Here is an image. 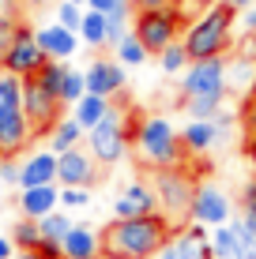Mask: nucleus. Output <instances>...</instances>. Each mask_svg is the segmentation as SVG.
I'll return each instance as SVG.
<instances>
[{"mask_svg":"<svg viewBox=\"0 0 256 259\" xmlns=\"http://www.w3.org/2000/svg\"><path fill=\"white\" fill-rule=\"evenodd\" d=\"M177 229L166 214H139V218H113L102 229V259H155Z\"/></svg>","mask_w":256,"mask_h":259,"instance_id":"nucleus-1","label":"nucleus"},{"mask_svg":"<svg viewBox=\"0 0 256 259\" xmlns=\"http://www.w3.org/2000/svg\"><path fill=\"white\" fill-rule=\"evenodd\" d=\"M132 154L151 173L189 162V154L181 147V128H173V120L162 117V113H147L132 124Z\"/></svg>","mask_w":256,"mask_h":259,"instance_id":"nucleus-2","label":"nucleus"},{"mask_svg":"<svg viewBox=\"0 0 256 259\" xmlns=\"http://www.w3.org/2000/svg\"><path fill=\"white\" fill-rule=\"evenodd\" d=\"M234 19H237V12L226 0H215L196 19H189L185 30H181V41H185V49H189V57L192 60L226 57L230 46H234Z\"/></svg>","mask_w":256,"mask_h":259,"instance_id":"nucleus-3","label":"nucleus"},{"mask_svg":"<svg viewBox=\"0 0 256 259\" xmlns=\"http://www.w3.org/2000/svg\"><path fill=\"white\" fill-rule=\"evenodd\" d=\"M151 184H155V195H158V214H166V222H170L173 229H185L189 226V214H192V195H196L200 181L185 165H173V169H155Z\"/></svg>","mask_w":256,"mask_h":259,"instance_id":"nucleus-4","label":"nucleus"},{"mask_svg":"<svg viewBox=\"0 0 256 259\" xmlns=\"http://www.w3.org/2000/svg\"><path fill=\"white\" fill-rule=\"evenodd\" d=\"M87 150L94 154L98 165H117L125 162V154L132 150V128L121 109H109L105 117L87 132Z\"/></svg>","mask_w":256,"mask_h":259,"instance_id":"nucleus-5","label":"nucleus"},{"mask_svg":"<svg viewBox=\"0 0 256 259\" xmlns=\"http://www.w3.org/2000/svg\"><path fill=\"white\" fill-rule=\"evenodd\" d=\"M181 30H185V19L177 15V8H158V12H136L132 15V34L143 41V49L151 57H158L166 46H173L181 38Z\"/></svg>","mask_w":256,"mask_h":259,"instance_id":"nucleus-6","label":"nucleus"},{"mask_svg":"<svg viewBox=\"0 0 256 259\" xmlns=\"http://www.w3.org/2000/svg\"><path fill=\"white\" fill-rule=\"evenodd\" d=\"M230 94L226 87V57H204L189 60V68L181 71V98H223Z\"/></svg>","mask_w":256,"mask_h":259,"instance_id":"nucleus-7","label":"nucleus"},{"mask_svg":"<svg viewBox=\"0 0 256 259\" xmlns=\"http://www.w3.org/2000/svg\"><path fill=\"white\" fill-rule=\"evenodd\" d=\"M60 109H64L60 98L49 94L34 75L23 79V113H26V120H30L34 136H49V128L60 120Z\"/></svg>","mask_w":256,"mask_h":259,"instance_id":"nucleus-8","label":"nucleus"},{"mask_svg":"<svg viewBox=\"0 0 256 259\" xmlns=\"http://www.w3.org/2000/svg\"><path fill=\"white\" fill-rule=\"evenodd\" d=\"M98 181H102V165L94 162V154L83 143L57 154V184L60 188H94Z\"/></svg>","mask_w":256,"mask_h":259,"instance_id":"nucleus-9","label":"nucleus"},{"mask_svg":"<svg viewBox=\"0 0 256 259\" xmlns=\"http://www.w3.org/2000/svg\"><path fill=\"white\" fill-rule=\"evenodd\" d=\"M230 214H234V203H230V195L218 188V184H211V181H200V184H196L189 222L215 229V226H226V222H230Z\"/></svg>","mask_w":256,"mask_h":259,"instance_id":"nucleus-10","label":"nucleus"},{"mask_svg":"<svg viewBox=\"0 0 256 259\" xmlns=\"http://www.w3.org/2000/svg\"><path fill=\"white\" fill-rule=\"evenodd\" d=\"M46 53H42V46H38V38H34V30L30 26H19V34H15V41H12V49L4 53V60H0V64H4L8 71H15V75L19 79H26V75H38V68L46 64Z\"/></svg>","mask_w":256,"mask_h":259,"instance_id":"nucleus-11","label":"nucleus"},{"mask_svg":"<svg viewBox=\"0 0 256 259\" xmlns=\"http://www.w3.org/2000/svg\"><path fill=\"white\" fill-rule=\"evenodd\" d=\"M83 79H87V91L91 94H102V98H117L121 91H125V83H128V75H125V64H121L117 57H98V60H91L83 71Z\"/></svg>","mask_w":256,"mask_h":259,"instance_id":"nucleus-12","label":"nucleus"},{"mask_svg":"<svg viewBox=\"0 0 256 259\" xmlns=\"http://www.w3.org/2000/svg\"><path fill=\"white\" fill-rule=\"evenodd\" d=\"M30 139H34V128H30V120H26L23 105L0 109V158H15Z\"/></svg>","mask_w":256,"mask_h":259,"instance_id":"nucleus-13","label":"nucleus"},{"mask_svg":"<svg viewBox=\"0 0 256 259\" xmlns=\"http://www.w3.org/2000/svg\"><path fill=\"white\" fill-rule=\"evenodd\" d=\"M34 38H38V46L49 60H68V57H76V49H79V34L68 30V26H60L57 19L49 26H38Z\"/></svg>","mask_w":256,"mask_h":259,"instance_id":"nucleus-14","label":"nucleus"},{"mask_svg":"<svg viewBox=\"0 0 256 259\" xmlns=\"http://www.w3.org/2000/svg\"><path fill=\"white\" fill-rule=\"evenodd\" d=\"M38 184H57V154L53 150H34L19 162V188H38Z\"/></svg>","mask_w":256,"mask_h":259,"instance_id":"nucleus-15","label":"nucleus"},{"mask_svg":"<svg viewBox=\"0 0 256 259\" xmlns=\"http://www.w3.org/2000/svg\"><path fill=\"white\" fill-rule=\"evenodd\" d=\"M60 259H102V233L91 226H72L60 240Z\"/></svg>","mask_w":256,"mask_h":259,"instance_id":"nucleus-16","label":"nucleus"},{"mask_svg":"<svg viewBox=\"0 0 256 259\" xmlns=\"http://www.w3.org/2000/svg\"><path fill=\"white\" fill-rule=\"evenodd\" d=\"M60 207V184H38V188H23L19 192V210L23 218H46L49 210Z\"/></svg>","mask_w":256,"mask_h":259,"instance_id":"nucleus-17","label":"nucleus"},{"mask_svg":"<svg viewBox=\"0 0 256 259\" xmlns=\"http://www.w3.org/2000/svg\"><path fill=\"white\" fill-rule=\"evenodd\" d=\"M181 147H185V154H189V158H200V154H207V150H215L218 147L215 120H189L181 128Z\"/></svg>","mask_w":256,"mask_h":259,"instance_id":"nucleus-18","label":"nucleus"},{"mask_svg":"<svg viewBox=\"0 0 256 259\" xmlns=\"http://www.w3.org/2000/svg\"><path fill=\"white\" fill-rule=\"evenodd\" d=\"M177 244H181V259H215V255H211V233H207V226L189 222L185 229H177Z\"/></svg>","mask_w":256,"mask_h":259,"instance_id":"nucleus-19","label":"nucleus"},{"mask_svg":"<svg viewBox=\"0 0 256 259\" xmlns=\"http://www.w3.org/2000/svg\"><path fill=\"white\" fill-rule=\"evenodd\" d=\"M109 109H113V98H102V94H91V91H87V94L72 105V117L79 120V128H83V132H91Z\"/></svg>","mask_w":256,"mask_h":259,"instance_id":"nucleus-20","label":"nucleus"},{"mask_svg":"<svg viewBox=\"0 0 256 259\" xmlns=\"http://www.w3.org/2000/svg\"><path fill=\"white\" fill-rule=\"evenodd\" d=\"M83 136H87V132L79 128V120H76V117H60V120L49 128V136H46V139H49V150H53V154H64V150L79 147V143H83Z\"/></svg>","mask_w":256,"mask_h":259,"instance_id":"nucleus-21","label":"nucleus"},{"mask_svg":"<svg viewBox=\"0 0 256 259\" xmlns=\"http://www.w3.org/2000/svg\"><path fill=\"white\" fill-rule=\"evenodd\" d=\"M79 41L91 49L105 46V12H94V8H83V23H79Z\"/></svg>","mask_w":256,"mask_h":259,"instance_id":"nucleus-22","label":"nucleus"},{"mask_svg":"<svg viewBox=\"0 0 256 259\" xmlns=\"http://www.w3.org/2000/svg\"><path fill=\"white\" fill-rule=\"evenodd\" d=\"M113 57H117V60H121V64H125V68H143L151 53H147V49H143V41H139L136 34L128 30L125 38H121L117 46H113Z\"/></svg>","mask_w":256,"mask_h":259,"instance_id":"nucleus-23","label":"nucleus"},{"mask_svg":"<svg viewBox=\"0 0 256 259\" xmlns=\"http://www.w3.org/2000/svg\"><path fill=\"white\" fill-rule=\"evenodd\" d=\"M226 87H230V91L256 87V60H245V57L226 60Z\"/></svg>","mask_w":256,"mask_h":259,"instance_id":"nucleus-24","label":"nucleus"},{"mask_svg":"<svg viewBox=\"0 0 256 259\" xmlns=\"http://www.w3.org/2000/svg\"><path fill=\"white\" fill-rule=\"evenodd\" d=\"M76 222L68 218L64 210H49L46 218H38V229H42V240H53V244H60V240L68 237V229H72Z\"/></svg>","mask_w":256,"mask_h":259,"instance_id":"nucleus-25","label":"nucleus"},{"mask_svg":"<svg viewBox=\"0 0 256 259\" xmlns=\"http://www.w3.org/2000/svg\"><path fill=\"white\" fill-rule=\"evenodd\" d=\"M211 255L215 259H237V233H234L230 222L211 229Z\"/></svg>","mask_w":256,"mask_h":259,"instance_id":"nucleus-26","label":"nucleus"},{"mask_svg":"<svg viewBox=\"0 0 256 259\" xmlns=\"http://www.w3.org/2000/svg\"><path fill=\"white\" fill-rule=\"evenodd\" d=\"M189 60H192V57H189V49H185V41H181V38L158 53V68H162L166 75H181V71L189 68Z\"/></svg>","mask_w":256,"mask_h":259,"instance_id":"nucleus-27","label":"nucleus"},{"mask_svg":"<svg viewBox=\"0 0 256 259\" xmlns=\"http://www.w3.org/2000/svg\"><path fill=\"white\" fill-rule=\"evenodd\" d=\"M121 195H128V199L139 207V214H158V195H155V184H147V181H132Z\"/></svg>","mask_w":256,"mask_h":259,"instance_id":"nucleus-28","label":"nucleus"},{"mask_svg":"<svg viewBox=\"0 0 256 259\" xmlns=\"http://www.w3.org/2000/svg\"><path fill=\"white\" fill-rule=\"evenodd\" d=\"M12 105H23V79L0 64V109H12Z\"/></svg>","mask_w":256,"mask_h":259,"instance_id":"nucleus-29","label":"nucleus"},{"mask_svg":"<svg viewBox=\"0 0 256 259\" xmlns=\"http://www.w3.org/2000/svg\"><path fill=\"white\" fill-rule=\"evenodd\" d=\"M223 98H181V109L189 113L192 120H215V113L223 109Z\"/></svg>","mask_w":256,"mask_h":259,"instance_id":"nucleus-30","label":"nucleus"},{"mask_svg":"<svg viewBox=\"0 0 256 259\" xmlns=\"http://www.w3.org/2000/svg\"><path fill=\"white\" fill-rule=\"evenodd\" d=\"M64 75H68V64H64V60H46V64L38 68V75H34V79H38L49 94L60 98V83H64Z\"/></svg>","mask_w":256,"mask_h":259,"instance_id":"nucleus-31","label":"nucleus"},{"mask_svg":"<svg viewBox=\"0 0 256 259\" xmlns=\"http://www.w3.org/2000/svg\"><path fill=\"white\" fill-rule=\"evenodd\" d=\"M83 94H87V79H83V71L68 68L64 83H60V105H76Z\"/></svg>","mask_w":256,"mask_h":259,"instance_id":"nucleus-32","label":"nucleus"},{"mask_svg":"<svg viewBox=\"0 0 256 259\" xmlns=\"http://www.w3.org/2000/svg\"><path fill=\"white\" fill-rule=\"evenodd\" d=\"M12 240L15 248H42V229L34 218H19V226L12 229Z\"/></svg>","mask_w":256,"mask_h":259,"instance_id":"nucleus-33","label":"nucleus"},{"mask_svg":"<svg viewBox=\"0 0 256 259\" xmlns=\"http://www.w3.org/2000/svg\"><path fill=\"white\" fill-rule=\"evenodd\" d=\"M57 23L60 26H68V30H76L79 34V23H83V8L79 4H72V0H57Z\"/></svg>","mask_w":256,"mask_h":259,"instance_id":"nucleus-34","label":"nucleus"},{"mask_svg":"<svg viewBox=\"0 0 256 259\" xmlns=\"http://www.w3.org/2000/svg\"><path fill=\"white\" fill-rule=\"evenodd\" d=\"M234 233H237V259H256V233H249V229L241 226V222H230Z\"/></svg>","mask_w":256,"mask_h":259,"instance_id":"nucleus-35","label":"nucleus"},{"mask_svg":"<svg viewBox=\"0 0 256 259\" xmlns=\"http://www.w3.org/2000/svg\"><path fill=\"white\" fill-rule=\"evenodd\" d=\"M19 19L15 15H0V60H4V53L12 49V41H15V34H19Z\"/></svg>","mask_w":256,"mask_h":259,"instance_id":"nucleus-36","label":"nucleus"},{"mask_svg":"<svg viewBox=\"0 0 256 259\" xmlns=\"http://www.w3.org/2000/svg\"><path fill=\"white\" fill-rule=\"evenodd\" d=\"M128 30H132V19H113V15H105V46H117Z\"/></svg>","mask_w":256,"mask_h":259,"instance_id":"nucleus-37","label":"nucleus"},{"mask_svg":"<svg viewBox=\"0 0 256 259\" xmlns=\"http://www.w3.org/2000/svg\"><path fill=\"white\" fill-rule=\"evenodd\" d=\"M60 207H91V188H60Z\"/></svg>","mask_w":256,"mask_h":259,"instance_id":"nucleus-38","label":"nucleus"},{"mask_svg":"<svg viewBox=\"0 0 256 259\" xmlns=\"http://www.w3.org/2000/svg\"><path fill=\"white\" fill-rule=\"evenodd\" d=\"M241 124H245V136L256 139V94L245 102V109H241Z\"/></svg>","mask_w":256,"mask_h":259,"instance_id":"nucleus-39","label":"nucleus"},{"mask_svg":"<svg viewBox=\"0 0 256 259\" xmlns=\"http://www.w3.org/2000/svg\"><path fill=\"white\" fill-rule=\"evenodd\" d=\"M0 184H19V162L15 158H0Z\"/></svg>","mask_w":256,"mask_h":259,"instance_id":"nucleus-40","label":"nucleus"},{"mask_svg":"<svg viewBox=\"0 0 256 259\" xmlns=\"http://www.w3.org/2000/svg\"><path fill=\"white\" fill-rule=\"evenodd\" d=\"M113 218H139V207L128 199V195H117V203H113Z\"/></svg>","mask_w":256,"mask_h":259,"instance_id":"nucleus-41","label":"nucleus"},{"mask_svg":"<svg viewBox=\"0 0 256 259\" xmlns=\"http://www.w3.org/2000/svg\"><path fill=\"white\" fill-rule=\"evenodd\" d=\"M237 26H241V34H256V4L237 12Z\"/></svg>","mask_w":256,"mask_h":259,"instance_id":"nucleus-42","label":"nucleus"},{"mask_svg":"<svg viewBox=\"0 0 256 259\" xmlns=\"http://www.w3.org/2000/svg\"><path fill=\"white\" fill-rule=\"evenodd\" d=\"M177 0H132L136 12H158V8H173Z\"/></svg>","mask_w":256,"mask_h":259,"instance_id":"nucleus-43","label":"nucleus"},{"mask_svg":"<svg viewBox=\"0 0 256 259\" xmlns=\"http://www.w3.org/2000/svg\"><path fill=\"white\" fill-rule=\"evenodd\" d=\"M237 57H245V60H256V34H245V38L237 41Z\"/></svg>","mask_w":256,"mask_h":259,"instance_id":"nucleus-44","label":"nucleus"},{"mask_svg":"<svg viewBox=\"0 0 256 259\" xmlns=\"http://www.w3.org/2000/svg\"><path fill=\"white\" fill-rule=\"evenodd\" d=\"M155 259H181V244H177V233H173L170 240H166L162 248H158V255Z\"/></svg>","mask_w":256,"mask_h":259,"instance_id":"nucleus-45","label":"nucleus"},{"mask_svg":"<svg viewBox=\"0 0 256 259\" xmlns=\"http://www.w3.org/2000/svg\"><path fill=\"white\" fill-rule=\"evenodd\" d=\"M241 210H256V177L241 188Z\"/></svg>","mask_w":256,"mask_h":259,"instance_id":"nucleus-46","label":"nucleus"},{"mask_svg":"<svg viewBox=\"0 0 256 259\" xmlns=\"http://www.w3.org/2000/svg\"><path fill=\"white\" fill-rule=\"evenodd\" d=\"M12 259H49L42 248H15V255Z\"/></svg>","mask_w":256,"mask_h":259,"instance_id":"nucleus-47","label":"nucleus"},{"mask_svg":"<svg viewBox=\"0 0 256 259\" xmlns=\"http://www.w3.org/2000/svg\"><path fill=\"white\" fill-rule=\"evenodd\" d=\"M15 255V240L12 237H0V259H12Z\"/></svg>","mask_w":256,"mask_h":259,"instance_id":"nucleus-48","label":"nucleus"},{"mask_svg":"<svg viewBox=\"0 0 256 259\" xmlns=\"http://www.w3.org/2000/svg\"><path fill=\"white\" fill-rule=\"evenodd\" d=\"M237 222H241L249 233H256V210H241V218H237Z\"/></svg>","mask_w":256,"mask_h":259,"instance_id":"nucleus-49","label":"nucleus"},{"mask_svg":"<svg viewBox=\"0 0 256 259\" xmlns=\"http://www.w3.org/2000/svg\"><path fill=\"white\" fill-rule=\"evenodd\" d=\"M87 8H94V12H109L113 0H87Z\"/></svg>","mask_w":256,"mask_h":259,"instance_id":"nucleus-50","label":"nucleus"},{"mask_svg":"<svg viewBox=\"0 0 256 259\" xmlns=\"http://www.w3.org/2000/svg\"><path fill=\"white\" fill-rule=\"evenodd\" d=\"M245 150H249V165H252V177H256V139H249V147H245Z\"/></svg>","mask_w":256,"mask_h":259,"instance_id":"nucleus-51","label":"nucleus"},{"mask_svg":"<svg viewBox=\"0 0 256 259\" xmlns=\"http://www.w3.org/2000/svg\"><path fill=\"white\" fill-rule=\"evenodd\" d=\"M226 4H230L234 12H241V8H249V4H256V0H226Z\"/></svg>","mask_w":256,"mask_h":259,"instance_id":"nucleus-52","label":"nucleus"},{"mask_svg":"<svg viewBox=\"0 0 256 259\" xmlns=\"http://www.w3.org/2000/svg\"><path fill=\"white\" fill-rule=\"evenodd\" d=\"M34 8H46V4H57V0H30Z\"/></svg>","mask_w":256,"mask_h":259,"instance_id":"nucleus-53","label":"nucleus"},{"mask_svg":"<svg viewBox=\"0 0 256 259\" xmlns=\"http://www.w3.org/2000/svg\"><path fill=\"white\" fill-rule=\"evenodd\" d=\"M72 4H79V8H87V0H72Z\"/></svg>","mask_w":256,"mask_h":259,"instance_id":"nucleus-54","label":"nucleus"},{"mask_svg":"<svg viewBox=\"0 0 256 259\" xmlns=\"http://www.w3.org/2000/svg\"><path fill=\"white\" fill-rule=\"evenodd\" d=\"M200 4H204V8H207V4H215V0H200Z\"/></svg>","mask_w":256,"mask_h":259,"instance_id":"nucleus-55","label":"nucleus"},{"mask_svg":"<svg viewBox=\"0 0 256 259\" xmlns=\"http://www.w3.org/2000/svg\"><path fill=\"white\" fill-rule=\"evenodd\" d=\"M12 4H19V0H12Z\"/></svg>","mask_w":256,"mask_h":259,"instance_id":"nucleus-56","label":"nucleus"}]
</instances>
